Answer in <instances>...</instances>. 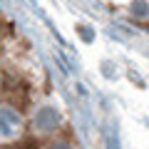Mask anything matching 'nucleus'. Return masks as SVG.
Returning <instances> with one entry per match:
<instances>
[{"label":"nucleus","mask_w":149,"mask_h":149,"mask_svg":"<svg viewBox=\"0 0 149 149\" xmlns=\"http://www.w3.org/2000/svg\"><path fill=\"white\" fill-rule=\"evenodd\" d=\"M20 124L22 122H20V114L17 112L8 109V107H0V137H5V139L15 137Z\"/></svg>","instance_id":"nucleus-1"},{"label":"nucleus","mask_w":149,"mask_h":149,"mask_svg":"<svg viewBox=\"0 0 149 149\" xmlns=\"http://www.w3.org/2000/svg\"><path fill=\"white\" fill-rule=\"evenodd\" d=\"M35 124H37V129L50 132V129H55L60 124V112L52 109V107H45V109H40L35 114Z\"/></svg>","instance_id":"nucleus-2"},{"label":"nucleus","mask_w":149,"mask_h":149,"mask_svg":"<svg viewBox=\"0 0 149 149\" xmlns=\"http://www.w3.org/2000/svg\"><path fill=\"white\" fill-rule=\"evenodd\" d=\"M52 149H70V147H67V144H55Z\"/></svg>","instance_id":"nucleus-3"}]
</instances>
